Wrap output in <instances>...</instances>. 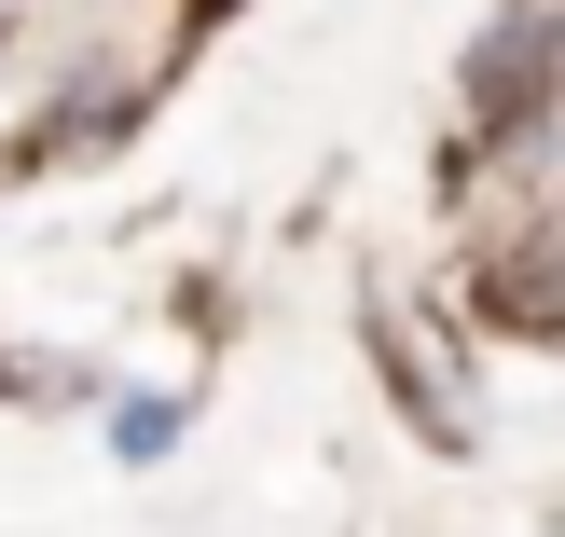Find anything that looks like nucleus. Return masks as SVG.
Returning <instances> with one entry per match:
<instances>
[{"instance_id":"f257e3e1","label":"nucleus","mask_w":565,"mask_h":537,"mask_svg":"<svg viewBox=\"0 0 565 537\" xmlns=\"http://www.w3.org/2000/svg\"><path fill=\"white\" fill-rule=\"evenodd\" d=\"M166 441H180V400H125L110 414V455H166Z\"/></svg>"}]
</instances>
